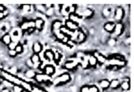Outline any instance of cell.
I'll return each instance as SVG.
<instances>
[{
	"label": "cell",
	"instance_id": "obj_27",
	"mask_svg": "<svg viewBox=\"0 0 134 92\" xmlns=\"http://www.w3.org/2000/svg\"><path fill=\"white\" fill-rule=\"evenodd\" d=\"M12 91L13 92H24V90L20 85L14 84L12 88Z\"/></svg>",
	"mask_w": 134,
	"mask_h": 92
},
{
	"label": "cell",
	"instance_id": "obj_3",
	"mask_svg": "<svg viewBox=\"0 0 134 92\" xmlns=\"http://www.w3.org/2000/svg\"><path fill=\"white\" fill-rule=\"evenodd\" d=\"M43 73L48 77H53L56 73V67L52 64H47L43 67Z\"/></svg>",
	"mask_w": 134,
	"mask_h": 92
},
{
	"label": "cell",
	"instance_id": "obj_2",
	"mask_svg": "<svg viewBox=\"0 0 134 92\" xmlns=\"http://www.w3.org/2000/svg\"><path fill=\"white\" fill-rule=\"evenodd\" d=\"M124 17V9L122 7H117L113 12V18L117 22H121Z\"/></svg>",
	"mask_w": 134,
	"mask_h": 92
},
{
	"label": "cell",
	"instance_id": "obj_18",
	"mask_svg": "<svg viewBox=\"0 0 134 92\" xmlns=\"http://www.w3.org/2000/svg\"><path fill=\"white\" fill-rule=\"evenodd\" d=\"M20 86H22L24 88L25 91L27 92H31L33 89V84L30 82H27V81L24 80H23V81L21 83Z\"/></svg>",
	"mask_w": 134,
	"mask_h": 92
},
{
	"label": "cell",
	"instance_id": "obj_12",
	"mask_svg": "<svg viewBox=\"0 0 134 92\" xmlns=\"http://www.w3.org/2000/svg\"><path fill=\"white\" fill-rule=\"evenodd\" d=\"M109 85L110 80L107 78H103L98 82V86H99L98 88L102 90H105L109 88Z\"/></svg>",
	"mask_w": 134,
	"mask_h": 92
},
{
	"label": "cell",
	"instance_id": "obj_17",
	"mask_svg": "<svg viewBox=\"0 0 134 92\" xmlns=\"http://www.w3.org/2000/svg\"><path fill=\"white\" fill-rule=\"evenodd\" d=\"M63 25L64 24H63L62 21L59 19L55 20L51 25V30L52 31H55V30H59Z\"/></svg>",
	"mask_w": 134,
	"mask_h": 92
},
{
	"label": "cell",
	"instance_id": "obj_4",
	"mask_svg": "<svg viewBox=\"0 0 134 92\" xmlns=\"http://www.w3.org/2000/svg\"><path fill=\"white\" fill-rule=\"evenodd\" d=\"M52 77H48V76L46 75L43 73H37L36 75H35L34 80L36 81L38 83H43V82H52Z\"/></svg>",
	"mask_w": 134,
	"mask_h": 92
},
{
	"label": "cell",
	"instance_id": "obj_37",
	"mask_svg": "<svg viewBox=\"0 0 134 92\" xmlns=\"http://www.w3.org/2000/svg\"><path fill=\"white\" fill-rule=\"evenodd\" d=\"M70 90L71 92H77V88L76 86H72L70 87Z\"/></svg>",
	"mask_w": 134,
	"mask_h": 92
},
{
	"label": "cell",
	"instance_id": "obj_13",
	"mask_svg": "<svg viewBox=\"0 0 134 92\" xmlns=\"http://www.w3.org/2000/svg\"><path fill=\"white\" fill-rule=\"evenodd\" d=\"M86 37H87V35H86V33H85L82 30H79V33L78 35H77V39H76V43L77 44H81V43H83L84 42L86 41Z\"/></svg>",
	"mask_w": 134,
	"mask_h": 92
},
{
	"label": "cell",
	"instance_id": "obj_30",
	"mask_svg": "<svg viewBox=\"0 0 134 92\" xmlns=\"http://www.w3.org/2000/svg\"><path fill=\"white\" fill-rule=\"evenodd\" d=\"M62 59V54L58 52V51H56L54 52V61L55 62L58 63Z\"/></svg>",
	"mask_w": 134,
	"mask_h": 92
},
{
	"label": "cell",
	"instance_id": "obj_5",
	"mask_svg": "<svg viewBox=\"0 0 134 92\" xmlns=\"http://www.w3.org/2000/svg\"><path fill=\"white\" fill-rule=\"evenodd\" d=\"M92 54L96 58L97 61H98V65H103V64H105L107 62V60H108L107 57L105 56L104 55L101 54L100 52H99L98 51H95V52H93Z\"/></svg>",
	"mask_w": 134,
	"mask_h": 92
},
{
	"label": "cell",
	"instance_id": "obj_33",
	"mask_svg": "<svg viewBox=\"0 0 134 92\" xmlns=\"http://www.w3.org/2000/svg\"><path fill=\"white\" fill-rule=\"evenodd\" d=\"M17 44H18V43L11 41L9 44H8L7 46V49L8 50H14L15 49L16 47Z\"/></svg>",
	"mask_w": 134,
	"mask_h": 92
},
{
	"label": "cell",
	"instance_id": "obj_8",
	"mask_svg": "<svg viewBox=\"0 0 134 92\" xmlns=\"http://www.w3.org/2000/svg\"><path fill=\"white\" fill-rule=\"evenodd\" d=\"M31 49L33 50V53L34 54H40L43 50V46L41 43V42L36 41L34 42L32 44V47H31Z\"/></svg>",
	"mask_w": 134,
	"mask_h": 92
},
{
	"label": "cell",
	"instance_id": "obj_25",
	"mask_svg": "<svg viewBox=\"0 0 134 92\" xmlns=\"http://www.w3.org/2000/svg\"><path fill=\"white\" fill-rule=\"evenodd\" d=\"M14 50L16 52V53L18 54V55L21 54L24 52V44H22L21 43H18Z\"/></svg>",
	"mask_w": 134,
	"mask_h": 92
},
{
	"label": "cell",
	"instance_id": "obj_19",
	"mask_svg": "<svg viewBox=\"0 0 134 92\" xmlns=\"http://www.w3.org/2000/svg\"><path fill=\"white\" fill-rule=\"evenodd\" d=\"M88 64L90 67H96L98 66V61L97 59L92 54L88 55Z\"/></svg>",
	"mask_w": 134,
	"mask_h": 92
},
{
	"label": "cell",
	"instance_id": "obj_26",
	"mask_svg": "<svg viewBox=\"0 0 134 92\" xmlns=\"http://www.w3.org/2000/svg\"><path fill=\"white\" fill-rule=\"evenodd\" d=\"M107 43L109 47H115V46H116V43H117V41H116V38L111 37L109 38V39H107Z\"/></svg>",
	"mask_w": 134,
	"mask_h": 92
},
{
	"label": "cell",
	"instance_id": "obj_16",
	"mask_svg": "<svg viewBox=\"0 0 134 92\" xmlns=\"http://www.w3.org/2000/svg\"><path fill=\"white\" fill-rule=\"evenodd\" d=\"M94 15V11L90 8H86L82 11V18H85L86 19H90Z\"/></svg>",
	"mask_w": 134,
	"mask_h": 92
},
{
	"label": "cell",
	"instance_id": "obj_39",
	"mask_svg": "<svg viewBox=\"0 0 134 92\" xmlns=\"http://www.w3.org/2000/svg\"><path fill=\"white\" fill-rule=\"evenodd\" d=\"M1 82H2V78H1V77H0V85L1 84Z\"/></svg>",
	"mask_w": 134,
	"mask_h": 92
},
{
	"label": "cell",
	"instance_id": "obj_6",
	"mask_svg": "<svg viewBox=\"0 0 134 92\" xmlns=\"http://www.w3.org/2000/svg\"><path fill=\"white\" fill-rule=\"evenodd\" d=\"M124 24L122 22H117V23H115V29H114V31L113 33V34L115 36L119 37L122 35V33H124Z\"/></svg>",
	"mask_w": 134,
	"mask_h": 92
},
{
	"label": "cell",
	"instance_id": "obj_23",
	"mask_svg": "<svg viewBox=\"0 0 134 92\" xmlns=\"http://www.w3.org/2000/svg\"><path fill=\"white\" fill-rule=\"evenodd\" d=\"M20 9L22 10V13L24 14H29L31 12V7L32 5H29V4H24V5H20Z\"/></svg>",
	"mask_w": 134,
	"mask_h": 92
},
{
	"label": "cell",
	"instance_id": "obj_15",
	"mask_svg": "<svg viewBox=\"0 0 134 92\" xmlns=\"http://www.w3.org/2000/svg\"><path fill=\"white\" fill-rule=\"evenodd\" d=\"M36 74L37 72L35 71V69H27V70L25 71V72H24V77H25L26 78L30 80L34 79Z\"/></svg>",
	"mask_w": 134,
	"mask_h": 92
},
{
	"label": "cell",
	"instance_id": "obj_31",
	"mask_svg": "<svg viewBox=\"0 0 134 92\" xmlns=\"http://www.w3.org/2000/svg\"><path fill=\"white\" fill-rule=\"evenodd\" d=\"M89 92H99V88L96 85L89 86Z\"/></svg>",
	"mask_w": 134,
	"mask_h": 92
},
{
	"label": "cell",
	"instance_id": "obj_7",
	"mask_svg": "<svg viewBox=\"0 0 134 92\" xmlns=\"http://www.w3.org/2000/svg\"><path fill=\"white\" fill-rule=\"evenodd\" d=\"M79 24L76 23V22H73V21L70 20L69 19H66L65 21V24L64 26L67 27L69 30L71 31H74L75 30H77L79 29Z\"/></svg>",
	"mask_w": 134,
	"mask_h": 92
},
{
	"label": "cell",
	"instance_id": "obj_40",
	"mask_svg": "<svg viewBox=\"0 0 134 92\" xmlns=\"http://www.w3.org/2000/svg\"><path fill=\"white\" fill-rule=\"evenodd\" d=\"M24 92H27V91H24Z\"/></svg>",
	"mask_w": 134,
	"mask_h": 92
},
{
	"label": "cell",
	"instance_id": "obj_38",
	"mask_svg": "<svg viewBox=\"0 0 134 92\" xmlns=\"http://www.w3.org/2000/svg\"><path fill=\"white\" fill-rule=\"evenodd\" d=\"M5 18H6V16H5V14H4L3 12H0V20H2Z\"/></svg>",
	"mask_w": 134,
	"mask_h": 92
},
{
	"label": "cell",
	"instance_id": "obj_20",
	"mask_svg": "<svg viewBox=\"0 0 134 92\" xmlns=\"http://www.w3.org/2000/svg\"><path fill=\"white\" fill-rule=\"evenodd\" d=\"M120 80L117 78H114V79H112L110 81L109 88L112 89V90H116L119 88H120Z\"/></svg>",
	"mask_w": 134,
	"mask_h": 92
},
{
	"label": "cell",
	"instance_id": "obj_21",
	"mask_svg": "<svg viewBox=\"0 0 134 92\" xmlns=\"http://www.w3.org/2000/svg\"><path fill=\"white\" fill-rule=\"evenodd\" d=\"M120 88L123 91H128L130 90V80H123L120 82Z\"/></svg>",
	"mask_w": 134,
	"mask_h": 92
},
{
	"label": "cell",
	"instance_id": "obj_9",
	"mask_svg": "<svg viewBox=\"0 0 134 92\" xmlns=\"http://www.w3.org/2000/svg\"><path fill=\"white\" fill-rule=\"evenodd\" d=\"M34 22H35V30H39V31H41L44 26L45 20H44L42 17L37 16L35 19H34Z\"/></svg>",
	"mask_w": 134,
	"mask_h": 92
},
{
	"label": "cell",
	"instance_id": "obj_1",
	"mask_svg": "<svg viewBox=\"0 0 134 92\" xmlns=\"http://www.w3.org/2000/svg\"><path fill=\"white\" fill-rule=\"evenodd\" d=\"M71 80V77L68 73H63L56 77L54 79L52 80V84L54 86H60V85L68 83Z\"/></svg>",
	"mask_w": 134,
	"mask_h": 92
},
{
	"label": "cell",
	"instance_id": "obj_32",
	"mask_svg": "<svg viewBox=\"0 0 134 92\" xmlns=\"http://www.w3.org/2000/svg\"><path fill=\"white\" fill-rule=\"evenodd\" d=\"M8 55L9 57L14 58L18 56V54L16 53L15 50H8Z\"/></svg>",
	"mask_w": 134,
	"mask_h": 92
},
{
	"label": "cell",
	"instance_id": "obj_10",
	"mask_svg": "<svg viewBox=\"0 0 134 92\" xmlns=\"http://www.w3.org/2000/svg\"><path fill=\"white\" fill-rule=\"evenodd\" d=\"M115 22L113 21H109V22H106L103 26V29L106 32L109 33L110 34H113L114 31V29H115Z\"/></svg>",
	"mask_w": 134,
	"mask_h": 92
},
{
	"label": "cell",
	"instance_id": "obj_36",
	"mask_svg": "<svg viewBox=\"0 0 134 92\" xmlns=\"http://www.w3.org/2000/svg\"><path fill=\"white\" fill-rule=\"evenodd\" d=\"M0 92H11V90H10V89L7 88L3 87L1 89Z\"/></svg>",
	"mask_w": 134,
	"mask_h": 92
},
{
	"label": "cell",
	"instance_id": "obj_34",
	"mask_svg": "<svg viewBox=\"0 0 134 92\" xmlns=\"http://www.w3.org/2000/svg\"><path fill=\"white\" fill-rule=\"evenodd\" d=\"M80 92H89V85H83L80 88Z\"/></svg>",
	"mask_w": 134,
	"mask_h": 92
},
{
	"label": "cell",
	"instance_id": "obj_14",
	"mask_svg": "<svg viewBox=\"0 0 134 92\" xmlns=\"http://www.w3.org/2000/svg\"><path fill=\"white\" fill-rule=\"evenodd\" d=\"M0 41L3 43V44H4L5 46H7L12 41L11 37H10L9 32L5 33L3 34L1 39H0Z\"/></svg>",
	"mask_w": 134,
	"mask_h": 92
},
{
	"label": "cell",
	"instance_id": "obj_11",
	"mask_svg": "<svg viewBox=\"0 0 134 92\" xmlns=\"http://www.w3.org/2000/svg\"><path fill=\"white\" fill-rule=\"evenodd\" d=\"M54 54V52H53L52 50L47 49L43 52V58L44 60L48 61H53Z\"/></svg>",
	"mask_w": 134,
	"mask_h": 92
},
{
	"label": "cell",
	"instance_id": "obj_35",
	"mask_svg": "<svg viewBox=\"0 0 134 92\" xmlns=\"http://www.w3.org/2000/svg\"><path fill=\"white\" fill-rule=\"evenodd\" d=\"M26 65L28 67L29 69H33V67H34V64L32 63V61H31L30 58L27 59L26 60Z\"/></svg>",
	"mask_w": 134,
	"mask_h": 92
},
{
	"label": "cell",
	"instance_id": "obj_22",
	"mask_svg": "<svg viewBox=\"0 0 134 92\" xmlns=\"http://www.w3.org/2000/svg\"><path fill=\"white\" fill-rule=\"evenodd\" d=\"M30 60L32 61V63L34 64H40L42 62L41 59V56L40 54H34L31 55V56L30 57Z\"/></svg>",
	"mask_w": 134,
	"mask_h": 92
},
{
	"label": "cell",
	"instance_id": "obj_29",
	"mask_svg": "<svg viewBox=\"0 0 134 92\" xmlns=\"http://www.w3.org/2000/svg\"><path fill=\"white\" fill-rule=\"evenodd\" d=\"M102 13H103V15L105 17H109L112 14V11H111V9L110 8H104L102 10Z\"/></svg>",
	"mask_w": 134,
	"mask_h": 92
},
{
	"label": "cell",
	"instance_id": "obj_24",
	"mask_svg": "<svg viewBox=\"0 0 134 92\" xmlns=\"http://www.w3.org/2000/svg\"><path fill=\"white\" fill-rule=\"evenodd\" d=\"M54 6L52 7L49 8V9H46L45 13H44V16H45L51 17L53 16L54 13H55L54 9Z\"/></svg>",
	"mask_w": 134,
	"mask_h": 92
},
{
	"label": "cell",
	"instance_id": "obj_28",
	"mask_svg": "<svg viewBox=\"0 0 134 92\" xmlns=\"http://www.w3.org/2000/svg\"><path fill=\"white\" fill-rule=\"evenodd\" d=\"M7 71L8 73H10V74H13V75L16 76L17 74V73H18V69L17 67L13 66V67H11L10 69H9L8 70H7Z\"/></svg>",
	"mask_w": 134,
	"mask_h": 92
}]
</instances>
